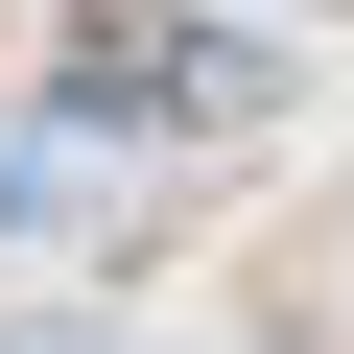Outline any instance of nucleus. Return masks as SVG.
Segmentation results:
<instances>
[{
    "instance_id": "obj_1",
    "label": "nucleus",
    "mask_w": 354,
    "mask_h": 354,
    "mask_svg": "<svg viewBox=\"0 0 354 354\" xmlns=\"http://www.w3.org/2000/svg\"><path fill=\"white\" fill-rule=\"evenodd\" d=\"M0 354H142V330H118L95 283H24V307H0Z\"/></svg>"
}]
</instances>
